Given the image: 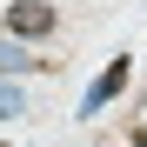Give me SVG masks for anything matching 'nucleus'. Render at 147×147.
I'll use <instances>...</instances> for the list:
<instances>
[{
	"instance_id": "nucleus-1",
	"label": "nucleus",
	"mask_w": 147,
	"mask_h": 147,
	"mask_svg": "<svg viewBox=\"0 0 147 147\" xmlns=\"http://www.w3.org/2000/svg\"><path fill=\"white\" fill-rule=\"evenodd\" d=\"M54 27H60V13L47 7V0H13L7 7V34L13 40H47Z\"/></svg>"
},
{
	"instance_id": "nucleus-2",
	"label": "nucleus",
	"mask_w": 147,
	"mask_h": 147,
	"mask_svg": "<svg viewBox=\"0 0 147 147\" xmlns=\"http://www.w3.org/2000/svg\"><path fill=\"white\" fill-rule=\"evenodd\" d=\"M127 80H134V60H127V54H120V60H107V67H100V80L80 94V120H94L107 100H120V87H127Z\"/></svg>"
},
{
	"instance_id": "nucleus-3",
	"label": "nucleus",
	"mask_w": 147,
	"mask_h": 147,
	"mask_svg": "<svg viewBox=\"0 0 147 147\" xmlns=\"http://www.w3.org/2000/svg\"><path fill=\"white\" fill-rule=\"evenodd\" d=\"M40 67H54V60H40V54H27L20 40H0V80H13V74H40Z\"/></svg>"
},
{
	"instance_id": "nucleus-4",
	"label": "nucleus",
	"mask_w": 147,
	"mask_h": 147,
	"mask_svg": "<svg viewBox=\"0 0 147 147\" xmlns=\"http://www.w3.org/2000/svg\"><path fill=\"white\" fill-rule=\"evenodd\" d=\"M20 114H27V94L13 80H0V120H20Z\"/></svg>"
}]
</instances>
